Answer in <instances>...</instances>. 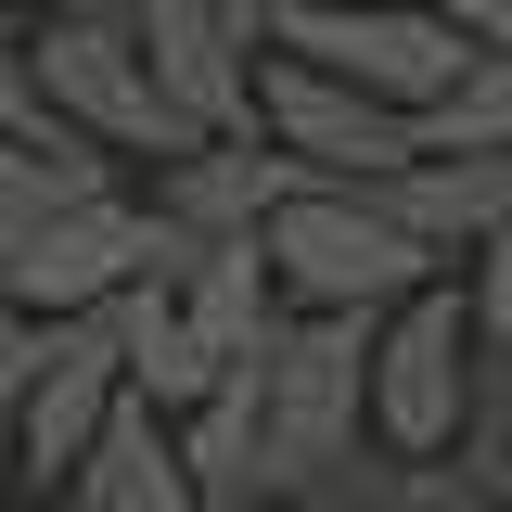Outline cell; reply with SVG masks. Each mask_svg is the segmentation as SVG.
Returning a JSON list of instances; mask_svg holds the SVG:
<instances>
[{
    "label": "cell",
    "instance_id": "cell-2",
    "mask_svg": "<svg viewBox=\"0 0 512 512\" xmlns=\"http://www.w3.org/2000/svg\"><path fill=\"white\" fill-rule=\"evenodd\" d=\"M256 244H269V269H282V308L384 320V308H410L423 282H448V256L384 205V180H295V205H282Z\"/></svg>",
    "mask_w": 512,
    "mask_h": 512
},
{
    "label": "cell",
    "instance_id": "cell-19",
    "mask_svg": "<svg viewBox=\"0 0 512 512\" xmlns=\"http://www.w3.org/2000/svg\"><path fill=\"white\" fill-rule=\"evenodd\" d=\"M461 295H474V346L512 359V231H500L487 256H461Z\"/></svg>",
    "mask_w": 512,
    "mask_h": 512
},
{
    "label": "cell",
    "instance_id": "cell-11",
    "mask_svg": "<svg viewBox=\"0 0 512 512\" xmlns=\"http://www.w3.org/2000/svg\"><path fill=\"white\" fill-rule=\"evenodd\" d=\"M384 205L436 256H487L512 231V154H410V167L384 180Z\"/></svg>",
    "mask_w": 512,
    "mask_h": 512
},
{
    "label": "cell",
    "instance_id": "cell-4",
    "mask_svg": "<svg viewBox=\"0 0 512 512\" xmlns=\"http://www.w3.org/2000/svg\"><path fill=\"white\" fill-rule=\"evenodd\" d=\"M474 295L461 282H423L410 308L372 320V448L397 461H448L461 410H474Z\"/></svg>",
    "mask_w": 512,
    "mask_h": 512
},
{
    "label": "cell",
    "instance_id": "cell-21",
    "mask_svg": "<svg viewBox=\"0 0 512 512\" xmlns=\"http://www.w3.org/2000/svg\"><path fill=\"white\" fill-rule=\"evenodd\" d=\"M436 13L474 39V52H512V0H436Z\"/></svg>",
    "mask_w": 512,
    "mask_h": 512
},
{
    "label": "cell",
    "instance_id": "cell-25",
    "mask_svg": "<svg viewBox=\"0 0 512 512\" xmlns=\"http://www.w3.org/2000/svg\"><path fill=\"white\" fill-rule=\"evenodd\" d=\"M13 512H64V500H13Z\"/></svg>",
    "mask_w": 512,
    "mask_h": 512
},
{
    "label": "cell",
    "instance_id": "cell-6",
    "mask_svg": "<svg viewBox=\"0 0 512 512\" xmlns=\"http://www.w3.org/2000/svg\"><path fill=\"white\" fill-rule=\"evenodd\" d=\"M256 128L308 180H397L423 154V116H397V103H372V90H346V77H320L295 52H256Z\"/></svg>",
    "mask_w": 512,
    "mask_h": 512
},
{
    "label": "cell",
    "instance_id": "cell-8",
    "mask_svg": "<svg viewBox=\"0 0 512 512\" xmlns=\"http://www.w3.org/2000/svg\"><path fill=\"white\" fill-rule=\"evenodd\" d=\"M128 26H141V64H154V90L180 103L192 141H269V128H256V39L218 0H141Z\"/></svg>",
    "mask_w": 512,
    "mask_h": 512
},
{
    "label": "cell",
    "instance_id": "cell-5",
    "mask_svg": "<svg viewBox=\"0 0 512 512\" xmlns=\"http://www.w3.org/2000/svg\"><path fill=\"white\" fill-rule=\"evenodd\" d=\"M26 52H39V90H52V116L77 128V141H103V154H192V128H180V103L154 90L128 13H39Z\"/></svg>",
    "mask_w": 512,
    "mask_h": 512
},
{
    "label": "cell",
    "instance_id": "cell-18",
    "mask_svg": "<svg viewBox=\"0 0 512 512\" xmlns=\"http://www.w3.org/2000/svg\"><path fill=\"white\" fill-rule=\"evenodd\" d=\"M0 141H64L52 90H39V52H26V26L0 13Z\"/></svg>",
    "mask_w": 512,
    "mask_h": 512
},
{
    "label": "cell",
    "instance_id": "cell-24",
    "mask_svg": "<svg viewBox=\"0 0 512 512\" xmlns=\"http://www.w3.org/2000/svg\"><path fill=\"white\" fill-rule=\"evenodd\" d=\"M0 13H52V0H0Z\"/></svg>",
    "mask_w": 512,
    "mask_h": 512
},
{
    "label": "cell",
    "instance_id": "cell-3",
    "mask_svg": "<svg viewBox=\"0 0 512 512\" xmlns=\"http://www.w3.org/2000/svg\"><path fill=\"white\" fill-rule=\"evenodd\" d=\"M269 52H295V64H320V77H346V90L397 103V116H423L448 77L474 64V39L448 26L436 0H282Z\"/></svg>",
    "mask_w": 512,
    "mask_h": 512
},
{
    "label": "cell",
    "instance_id": "cell-22",
    "mask_svg": "<svg viewBox=\"0 0 512 512\" xmlns=\"http://www.w3.org/2000/svg\"><path fill=\"white\" fill-rule=\"evenodd\" d=\"M218 13H231V26H244L256 52H269V26H282V0H218Z\"/></svg>",
    "mask_w": 512,
    "mask_h": 512
},
{
    "label": "cell",
    "instance_id": "cell-17",
    "mask_svg": "<svg viewBox=\"0 0 512 512\" xmlns=\"http://www.w3.org/2000/svg\"><path fill=\"white\" fill-rule=\"evenodd\" d=\"M39 346H52V320L0 308V512L26 487V384H39Z\"/></svg>",
    "mask_w": 512,
    "mask_h": 512
},
{
    "label": "cell",
    "instance_id": "cell-1",
    "mask_svg": "<svg viewBox=\"0 0 512 512\" xmlns=\"http://www.w3.org/2000/svg\"><path fill=\"white\" fill-rule=\"evenodd\" d=\"M256 423H269V512H308L372 448V320L295 308L256 346Z\"/></svg>",
    "mask_w": 512,
    "mask_h": 512
},
{
    "label": "cell",
    "instance_id": "cell-12",
    "mask_svg": "<svg viewBox=\"0 0 512 512\" xmlns=\"http://www.w3.org/2000/svg\"><path fill=\"white\" fill-rule=\"evenodd\" d=\"M64 512H205L192 500V461H180V423L128 397L116 423H103V448L64 474Z\"/></svg>",
    "mask_w": 512,
    "mask_h": 512
},
{
    "label": "cell",
    "instance_id": "cell-23",
    "mask_svg": "<svg viewBox=\"0 0 512 512\" xmlns=\"http://www.w3.org/2000/svg\"><path fill=\"white\" fill-rule=\"evenodd\" d=\"M52 13H141V0H52Z\"/></svg>",
    "mask_w": 512,
    "mask_h": 512
},
{
    "label": "cell",
    "instance_id": "cell-16",
    "mask_svg": "<svg viewBox=\"0 0 512 512\" xmlns=\"http://www.w3.org/2000/svg\"><path fill=\"white\" fill-rule=\"evenodd\" d=\"M448 461L474 474V500H487V512H512V359H474V410H461Z\"/></svg>",
    "mask_w": 512,
    "mask_h": 512
},
{
    "label": "cell",
    "instance_id": "cell-14",
    "mask_svg": "<svg viewBox=\"0 0 512 512\" xmlns=\"http://www.w3.org/2000/svg\"><path fill=\"white\" fill-rule=\"evenodd\" d=\"M180 320H192V346L231 372V359H256L269 333H282V269H269V244H205L192 256V282H180Z\"/></svg>",
    "mask_w": 512,
    "mask_h": 512
},
{
    "label": "cell",
    "instance_id": "cell-7",
    "mask_svg": "<svg viewBox=\"0 0 512 512\" xmlns=\"http://www.w3.org/2000/svg\"><path fill=\"white\" fill-rule=\"evenodd\" d=\"M141 269H154V205L90 192V205H52V218L26 231V256H13V308H26V320H90V308H116Z\"/></svg>",
    "mask_w": 512,
    "mask_h": 512
},
{
    "label": "cell",
    "instance_id": "cell-10",
    "mask_svg": "<svg viewBox=\"0 0 512 512\" xmlns=\"http://www.w3.org/2000/svg\"><path fill=\"white\" fill-rule=\"evenodd\" d=\"M295 154L282 141H192V154H167V180H154V218H180L192 244H256L282 205H295Z\"/></svg>",
    "mask_w": 512,
    "mask_h": 512
},
{
    "label": "cell",
    "instance_id": "cell-20",
    "mask_svg": "<svg viewBox=\"0 0 512 512\" xmlns=\"http://www.w3.org/2000/svg\"><path fill=\"white\" fill-rule=\"evenodd\" d=\"M384 512H487V500H474V474H461V461H410Z\"/></svg>",
    "mask_w": 512,
    "mask_h": 512
},
{
    "label": "cell",
    "instance_id": "cell-13",
    "mask_svg": "<svg viewBox=\"0 0 512 512\" xmlns=\"http://www.w3.org/2000/svg\"><path fill=\"white\" fill-rule=\"evenodd\" d=\"M180 461L205 512H269V423H256V359L218 372V397L180 410Z\"/></svg>",
    "mask_w": 512,
    "mask_h": 512
},
{
    "label": "cell",
    "instance_id": "cell-9",
    "mask_svg": "<svg viewBox=\"0 0 512 512\" xmlns=\"http://www.w3.org/2000/svg\"><path fill=\"white\" fill-rule=\"evenodd\" d=\"M128 410V359L103 320H52V346H39V384H26V487H52L103 448V423Z\"/></svg>",
    "mask_w": 512,
    "mask_h": 512
},
{
    "label": "cell",
    "instance_id": "cell-15",
    "mask_svg": "<svg viewBox=\"0 0 512 512\" xmlns=\"http://www.w3.org/2000/svg\"><path fill=\"white\" fill-rule=\"evenodd\" d=\"M423 154H512V52H474L423 103Z\"/></svg>",
    "mask_w": 512,
    "mask_h": 512
}]
</instances>
